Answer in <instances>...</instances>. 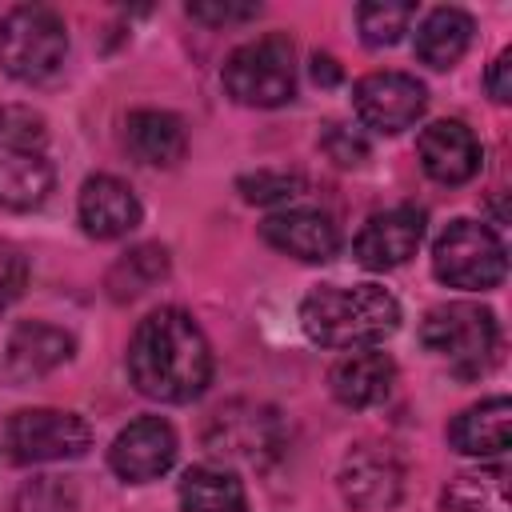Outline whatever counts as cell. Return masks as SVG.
<instances>
[{
    "instance_id": "cell-1",
    "label": "cell",
    "mask_w": 512,
    "mask_h": 512,
    "mask_svg": "<svg viewBox=\"0 0 512 512\" xmlns=\"http://www.w3.org/2000/svg\"><path fill=\"white\" fill-rule=\"evenodd\" d=\"M128 376L148 400H196L212 380V348L192 312L156 308L144 316L128 340Z\"/></svg>"
},
{
    "instance_id": "cell-2",
    "label": "cell",
    "mask_w": 512,
    "mask_h": 512,
    "mask_svg": "<svg viewBox=\"0 0 512 512\" xmlns=\"http://www.w3.org/2000/svg\"><path fill=\"white\" fill-rule=\"evenodd\" d=\"M300 328L320 348H376L400 328V304L380 284H320L300 304Z\"/></svg>"
},
{
    "instance_id": "cell-3",
    "label": "cell",
    "mask_w": 512,
    "mask_h": 512,
    "mask_svg": "<svg viewBox=\"0 0 512 512\" xmlns=\"http://www.w3.org/2000/svg\"><path fill=\"white\" fill-rule=\"evenodd\" d=\"M44 116L24 104L0 108V208L28 212L52 192V160L44 152Z\"/></svg>"
},
{
    "instance_id": "cell-4",
    "label": "cell",
    "mask_w": 512,
    "mask_h": 512,
    "mask_svg": "<svg viewBox=\"0 0 512 512\" xmlns=\"http://www.w3.org/2000/svg\"><path fill=\"white\" fill-rule=\"evenodd\" d=\"M68 28L60 12L44 4H20L0 20V68L12 80L40 84L64 68Z\"/></svg>"
},
{
    "instance_id": "cell-5",
    "label": "cell",
    "mask_w": 512,
    "mask_h": 512,
    "mask_svg": "<svg viewBox=\"0 0 512 512\" xmlns=\"http://www.w3.org/2000/svg\"><path fill=\"white\" fill-rule=\"evenodd\" d=\"M420 340L428 352L448 360V368L456 376H476L492 364L496 344H500V328H496V316L488 308L468 304V300H452V304H440L424 316Z\"/></svg>"
},
{
    "instance_id": "cell-6",
    "label": "cell",
    "mask_w": 512,
    "mask_h": 512,
    "mask_svg": "<svg viewBox=\"0 0 512 512\" xmlns=\"http://www.w3.org/2000/svg\"><path fill=\"white\" fill-rule=\"evenodd\" d=\"M224 92L244 108H280L296 96V56L288 36L240 44L224 64Z\"/></svg>"
},
{
    "instance_id": "cell-7",
    "label": "cell",
    "mask_w": 512,
    "mask_h": 512,
    "mask_svg": "<svg viewBox=\"0 0 512 512\" xmlns=\"http://www.w3.org/2000/svg\"><path fill=\"white\" fill-rule=\"evenodd\" d=\"M432 272L440 284L448 288H464V292H488L504 280L508 272V256L500 236L488 224L476 220H452L436 248H432Z\"/></svg>"
},
{
    "instance_id": "cell-8",
    "label": "cell",
    "mask_w": 512,
    "mask_h": 512,
    "mask_svg": "<svg viewBox=\"0 0 512 512\" xmlns=\"http://www.w3.org/2000/svg\"><path fill=\"white\" fill-rule=\"evenodd\" d=\"M4 448L16 464L76 460L92 448V428L64 408H20L4 424Z\"/></svg>"
},
{
    "instance_id": "cell-9",
    "label": "cell",
    "mask_w": 512,
    "mask_h": 512,
    "mask_svg": "<svg viewBox=\"0 0 512 512\" xmlns=\"http://www.w3.org/2000/svg\"><path fill=\"white\" fill-rule=\"evenodd\" d=\"M424 104H428V92L408 72H372V76L356 80V88H352L356 116L372 132H384V136H396V132L412 128L420 120Z\"/></svg>"
},
{
    "instance_id": "cell-10",
    "label": "cell",
    "mask_w": 512,
    "mask_h": 512,
    "mask_svg": "<svg viewBox=\"0 0 512 512\" xmlns=\"http://www.w3.org/2000/svg\"><path fill=\"white\" fill-rule=\"evenodd\" d=\"M404 492V468L388 444H356L340 464V496L356 512H392Z\"/></svg>"
},
{
    "instance_id": "cell-11",
    "label": "cell",
    "mask_w": 512,
    "mask_h": 512,
    "mask_svg": "<svg viewBox=\"0 0 512 512\" xmlns=\"http://www.w3.org/2000/svg\"><path fill=\"white\" fill-rule=\"evenodd\" d=\"M176 460V432L160 416H140L116 432L108 448V468L128 484H148L164 476Z\"/></svg>"
},
{
    "instance_id": "cell-12",
    "label": "cell",
    "mask_w": 512,
    "mask_h": 512,
    "mask_svg": "<svg viewBox=\"0 0 512 512\" xmlns=\"http://www.w3.org/2000/svg\"><path fill=\"white\" fill-rule=\"evenodd\" d=\"M424 240V212L412 208V204H400V208H388V212H376L352 240V252L356 260L368 268V272H388V268H400L416 256Z\"/></svg>"
},
{
    "instance_id": "cell-13",
    "label": "cell",
    "mask_w": 512,
    "mask_h": 512,
    "mask_svg": "<svg viewBox=\"0 0 512 512\" xmlns=\"http://www.w3.org/2000/svg\"><path fill=\"white\" fill-rule=\"evenodd\" d=\"M260 236L276 252H284L292 260H304V264H324L340 248V232H336L332 216L320 212V208H284V212H272L260 224Z\"/></svg>"
},
{
    "instance_id": "cell-14",
    "label": "cell",
    "mask_w": 512,
    "mask_h": 512,
    "mask_svg": "<svg viewBox=\"0 0 512 512\" xmlns=\"http://www.w3.org/2000/svg\"><path fill=\"white\" fill-rule=\"evenodd\" d=\"M76 212H80V228H84L88 236H96V240H120V236H128V232L140 224V216H144L136 192H132L124 180L108 176V172L84 180Z\"/></svg>"
},
{
    "instance_id": "cell-15",
    "label": "cell",
    "mask_w": 512,
    "mask_h": 512,
    "mask_svg": "<svg viewBox=\"0 0 512 512\" xmlns=\"http://www.w3.org/2000/svg\"><path fill=\"white\" fill-rule=\"evenodd\" d=\"M420 164L436 184H468L480 172V144L464 120H436L416 140Z\"/></svg>"
},
{
    "instance_id": "cell-16",
    "label": "cell",
    "mask_w": 512,
    "mask_h": 512,
    "mask_svg": "<svg viewBox=\"0 0 512 512\" xmlns=\"http://www.w3.org/2000/svg\"><path fill=\"white\" fill-rule=\"evenodd\" d=\"M72 332L56 328V324H44V320H24L12 328L8 336V348H4V376L24 384V380H36V376H48L52 368H60L64 360H72Z\"/></svg>"
},
{
    "instance_id": "cell-17",
    "label": "cell",
    "mask_w": 512,
    "mask_h": 512,
    "mask_svg": "<svg viewBox=\"0 0 512 512\" xmlns=\"http://www.w3.org/2000/svg\"><path fill=\"white\" fill-rule=\"evenodd\" d=\"M208 444L216 452H232V456H248V460H264L268 452L280 448V420L272 408H256V404H232L220 408L212 416V432Z\"/></svg>"
},
{
    "instance_id": "cell-18",
    "label": "cell",
    "mask_w": 512,
    "mask_h": 512,
    "mask_svg": "<svg viewBox=\"0 0 512 512\" xmlns=\"http://www.w3.org/2000/svg\"><path fill=\"white\" fill-rule=\"evenodd\" d=\"M392 384H396V364L388 352H376V348H356V352L340 356L328 372L332 396L348 408H372V404L388 400Z\"/></svg>"
},
{
    "instance_id": "cell-19",
    "label": "cell",
    "mask_w": 512,
    "mask_h": 512,
    "mask_svg": "<svg viewBox=\"0 0 512 512\" xmlns=\"http://www.w3.org/2000/svg\"><path fill=\"white\" fill-rule=\"evenodd\" d=\"M124 144L148 168H176L188 152V132L184 120L164 108H136L124 120Z\"/></svg>"
},
{
    "instance_id": "cell-20",
    "label": "cell",
    "mask_w": 512,
    "mask_h": 512,
    "mask_svg": "<svg viewBox=\"0 0 512 512\" xmlns=\"http://www.w3.org/2000/svg\"><path fill=\"white\" fill-rule=\"evenodd\" d=\"M508 420H512V404L508 396H488L472 408H464L452 424H448V444L460 456H504L508 452Z\"/></svg>"
},
{
    "instance_id": "cell-21",
    "label": "cell",
    "mask_w": 512,
    "mask_h": 512,
    "mask_svg": "<svg viewBox=\"0 0 512 512\" xmlns=\"http://www.w3.org/2000/svg\"><path fill=\"white\" fill-rule=\"evenodd\" d=\"M472 32H476V24H472V16L464 8H436V12H428L424 24L416 28V56H420V64H428L436 72L452 68L468 52Z\"/></svg>"
},
{
    "instance_id": "cell-22",
    "label": "cell",
    "mask_w": 512,
    "mask_h": 512,
    "mask_svg": "<svg viewBox=\"0 0 512 512\" xmlns=\"http://www.w3.org/2000/svg\"><path fill=\"white\" fill-rule=\"evenodd\" d=\"M180 508L184 512H248V496L228 468L196 464L180 480Z\"/></svg>"
},
{
    "instance_id": "cell-23",
    "label": "cell",
    "mask_w": 512,
    "mask_h": 512,
    "mask_svg": "<svg viewBox=\"0 0 512 512\" xmlns=\"http://www.w3.org/2000/svg\"><path fill=\"white\" fill-rule=\"evenodd\" d=\"M440 512H512V500H508V468L460 472L440 492Z\"/></svg>"
},
{
    "instance_id": "cell-24",
    "label": "cell",
    "mask_w": 512,
    "mask_h": 512,
    "mask_svg": "<svg viewBox=\"0 0 512 512\" xmlns=\"http://www.w3.org/2000/svg\"><path fill=\"white\" fill-rule=\"evenodd\" d=\"M168 276V252L160 244H136L108 268V296L112 300H136L148 288H156Z\"/></svg>"
},
{
    "instance_id": "cell-25",
    "label": "cell",
    "mask_w": 512,
    "mask_h": 512,
    "mask_svg": "<svg viewBox=\"0 0 512 512\" xmlns=\"http://www.w3.org/2000/svg\"><path fill=\"white\" fill-rule=\"evenodd\" d=\"M412 16H416V4H408V0H368L356 8L360 40L372 48H392L408 32Z\"/></svg>"
},
{
    "instance_id": "cell-26",
    "label": "cell",
    "mask_w": 512,
    "mask_h": 512,
    "mask_svg": "<svg viewBox=\"0 0 512 512\" xmlns=\"http://www.w3.org/2000/svg\"><path fill=\"white\" fill-rule=\"evenodd\" d=\"M76 484L64 476H32L16 492V512H76Z\"/></svg>"
},
{
    "instance_id": "cell-27",
    "label": "cell",
    "mask_w": 512,
    "mask_h": 512,
    "mask_svg": "<svg viewBox=\"0 0 512 512\" xmlns=\"http://www.w3.org/2000/svg\"><path fill=\"white\" fill-rule=\"evenodd\" d=\"M236 188L244 192L248 204H288V200L304 196L308 180L296 172H252V176H240Z\"/></svg>"
},
{
    "instance_id": "cell-28",
    "label": "cell",
    "mask_w": 512,
    "mask_h": 512,
    "mask_svg": "<svg viewBox=\"0 0 512 512\" xmlns=\"http://www.w3.org/2000/svg\"><path fill=\"white\" fill-rule=\"evenodd\" d=\"M320 148H324L340 168H356V164H364V156H368V140H364L356 128H348V124H324Z\"/></svg>"
},
{
    "instance_id": "cell-29",
    "label": "cell",
    "mask_w": 512,
    "mask_h": 512,
    "mask_svg": "<svg viewBox=\"0 0 512 512\" xmlns=\"http://www.w3.org/2000/svg\"><path fill=\"white\" fill-rule=\"evenodd\" d=\"M24 288H28V256H24V248L0 240V312L8 304H16L24 296Z\"/></svg>"
},
{
    "instance_id": "cell-30",
    "label": "cell",
    "mask_w": 512,
    "mask_h": 512,
    "mask_svg": "<svg viewBox=\"0 0 512 512\" xmlns=\"http://www.w3.org/2000/svg\"><path fill=\"white\" fill-rule=\"evenodd\" d=\"M188 16L200 20V24H212V28H224V24H244V20H256L260 16V4H188Z\"/></svg>"
},
{
    "instance_id": "cell-31",
    "label": "cell",
    "mask_w": 512,
    "mask_h": 512,
    "mask_svg": "<svg viewBox=\"0 0 512 512\" xmlns=\"http://www.w3.org/2000/svg\"><path fill=\"white\" fill-rule=\"evenodd\" d=\"M484 88L496 104H508L512 100V52H500L492 64H488V76H484Z\"/></svg>"
},
{
    "instance_id": "cell-32",
    "label": "cell",
    "mask_w": 512,
    "mask_h": 512,
    "mask_svg": "<svg viewBox=\"0 0 512 512\" xmlns=\"http://www.w3.org/2000/svg\"><path fill=\"white\" fill-rule=\"evenodd\" d=\"M312 80H316V84H336V80H340V68H336V60L316 52V56H312Z\"/></svg>"
}]
</instances>
